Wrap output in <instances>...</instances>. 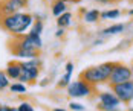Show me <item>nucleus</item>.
I'll return each instance as SVG.
<instances>
[{"label": "nucleus", "mask_w": 133, "mask_h": 111, "mask_svg": "<svg viewBox=\"0 0 133 111\" xmlns=\"http://www.w3.org/2000/svg\"><path fill=\"white\" fill-rule=\"evenodd\" d=\"M32 23H34V17L29 12H23V11L0 17V28L12 37L25 34L32 26Z\"/></svg>", "instance_id": "1"}, {"label": "nucleus", "mask_w": 133, "mask_h": 111, "mask_svg": "<svg viewBox=\"0 0 133 111\" xmlns=\"http://www.w3.org/2000/svg\"><path fill=\"white\" fill-rule=\"evenodd\" d=\"M115 62H103L99 66L95 67H89V69L83 70L80 73V78L84 79L86 82L92 84V85H98V84H106L110 78V73L113 69Z\"/></svg>", "instance_id": "2"}, {"label": "nucleus", "mask_w": 133, "mask_h": 111, "mask_svg": "<svg viewBox=\"0 0 133 111\" xmlns=\"http://www.w3.org/2000/svg\"><path fill=\"white\" fill-rule=\"evenodd\" d=\"M20 64H22V73H20L17 81H20L23 84H34L40 76L41 59L38 56H35V58L20 61Z\"/></svg>", "instance_id": "3"}, {"label": "nucleus", "mask_w": 133, "mask_h": 111, "mask_svg": "<svg viewBox=\"0 0 133 111\" xmlns=\"http://www.w3.org/2000/svg\"><path fill=\"white\" fill-rule=\"evenodd\" d=\"M66 88H67V94L70 97H86V96H90L95 91V85L86 82L81 78H78L74 82L70 81Z\"/></svg>", "instance_id": "4"}, {"label": "nucleus", "mask_w": 133, "mask_h": 111, "mask_svg": "<svg viewBox=\"0 0 133 111\" xmlns=\"http://www.w3.org/2000/svg\"><path fill=\"white\" fill-rule=\"evenodd\" d=\"M132 79V69L122 62H115L113 64V69L110 73V78L107 82L110 85H115V84H121V82H127Z\"/></svg>", "instance_id": "5"}, {"label": "nucleus", "mask_w": 133, "mask_h": 111, "mask_svg": "<svg viewBox=\"0 0 133 111\" xmlns=\"http://www.w3.org/2000/svg\"><path fill=\"white\" fill-rule=\"evenodd\" d=\"M110 90L118 96V99L122 104H130L133 100V79L127 81V82L110 85Z\"/></svg>", "instance_id": "6"}, {"label": "nucleus", "mask_w": 133, "mask_h": 111, "mask_svg": "<svg viewBox=\"0 0 133 111\" xmlns=\"http://www.w3.org/2000/svg\"><path fill=\"white\" fill-rule=\"evenodd\" d=\"M98 102H99L98 108L106 111H115L118 110V107L121 105V100L112 90L110 91H101L98 94Z\"/></svg>", "instance_id": "7"}, {"label": "nucleus", "mask_w": 133, "mask_h": 111, "mask_svg": "<svg viewBox=\"0 0 133 111\" xmlns=\"http://www.w3.org/2000/svg\"><path fill=\"white\" fill-rule=\"evenodd\" d=\"M28 0H0V17L23 11Z\"/></svg>", "instance_id": "8"}, {"label": "nucleus", "mask_w": 133, "mask_h": 111, "mask_svg": "<svg viewBox=\"0 0 133 111\" xmlns=\"http://www.w3.org/2000/svg\"><path fill=\"white\" fill-rule=\"evenodd\" d=\"M5 73L8 75L9 81L11 79L17 81L18 76H20V73H22V64H20V61H9L8 66H6V69H5Z\"/></svg>", "instance_id": "9"}, {"label": "nucleus", "mask_w": 133, "mask_h": 111, "mask_svg": "<svg viewBox=\"0 0 133 111\" xmlns=\"http://www.w3.org/2000/svg\"><path fill=\"white\" fill-rule=\"evenodd\" d=\"M9 49H11V52H12L14 55L17 56V58H20V59H29V58H35V56L40 55V52H34V50H26V49H23V47H18V46H9Z\"/></svg>", "instance_id": "10"}, {"label": "nucleus", "mask_w": 133, "mask_h": 111, "mask_svg": "<svg viewBox=\"0 0 133 111\" xmlns=\"http://www.w3.org/2000/svg\"><path fill=\"white\" fill-rule=\"evenodd\" d=\"M124 30H125V25H122V23H116V25H110L109 28L103 29V30H101V35H103V37L118 35V34H122Z\"/></svg>", "instance_id": "11"}, {"label": "nucleus", "mask_w": 133, "mask_h": 111, "mask_svg": "<svg viewBox=\"0 0 133 111\" xmlns=\"http://www.w3.org/2000/svg\"><path fill=\"white\" fill-rule=\"evenodd\" d=\"M66 11H67V3L64 0H55L52 3L51 12H52L54 17H58V15H61L63 12H66Z\"/></svg>", "instance_id": "12"}, {"label": "nucleus", "mask_w": 133, "mask_h": 111, "mask_svg": "<svg viewBox=\"0 0 133 111\" xmlns=\"http://www.w3.org/2000/svg\"><path fill=\"white\" fill-rule=\"evenodd\" d=\"M70 23H72V14L67 12V11L57 17V25H58V28H64L66 29L67 26H70Z\"/></svg>", "instance_id": "13"}, {"label": "nucleus", "mask_w": 133, "mask_h": 111, "mask_svg": "<svg viewBox=\"0 0 133 111\" xmlns=\"http://www.w3.org/2000/svg\"><path fill=\"white\" fill-rule=\"evenodd\" d=\"M99 11L98 9H89V11H86L84 14H83V20L86 21V23H96L98 20H99Z\"/></svg>", "instance_id": "14"}, {"label": "nucleus", "mask_w": 133, "mask_h": 111, "mask_svg": "<svg viewBox=\"0 0 133 111\" xmlns=\"http://www.w3.org/2000/svg\"><path fill=\"white\" fill-rule=\"evenodd\" d=\"M9 90H11V93H17V94H22V93H26V90H28V87H26V84H23V82H14V84H9V87H8Z\"/></svg>", "instance_id": "15"}, {"label": "nucleus", "mask_w": 133, "mask_h": 111, "mask_svg": "<svg viewBox=\"0 0 133 111\" xmlns=\"http://www.w3.org/2000/svg\"><path fill=\"white\" fill-rule=\"evenodd\" d=\"M121 15V11L119 9H110V11H104L99 14V18L101 20H115Z\"/></svg>", "instance_id": "16"}, {"label": "nucleus", "mask_w": 133, "mask_h": 111, "mask_svg": "<svg viewBox=\"0 0 133 111\" xmlns=\"http://www.w3.org/2000/svg\"><path fill=\"white\" fill-rule=\"evenodd\" d=\"M9 78H8V75L5 73V70H0V91H3V90H6L8 87H9Z\"/></svg>", "instance_id": "17"}, {"label": "nucleus", "mask_w": 133, "mask_h": 111, "mask_svg": "<svg viewBox=\"0 0 133 111\" xmlns=\"http://www.w3.org/2000/svg\"><path fill=\"white\" fill-rule=\"evenodd\" d=\"M72 81V72H66L61 78H60V81H58V87H67L69 85V82Z\"/></svg>", "instance_id": "18"}, {"label": "nucleus", "mask_w": 133, "mask_h": 111, "mask_svg": "<svg viewBox=\"0 0 133 111\" xmlns=\"http://www.w3.org/2000/svg\"><path fill=\"white\" fill-rule=\"evenodd\" d=\"M31 32L41 35V32H43V21L38 20V18H37V20H34V23H32V26H31Z\"/></svg>", "instance_id": "19"}, {"label": "nucleus", "mask_w": 133, "mask_h": 111, "mask_svg": "<svg viewBox=\"0 0 133 111\" xmlns=\"http://www.w3.org/2000/svg\"><path fill=\"white\" fill-rule=\"evenodd\" d=\"M17 111H34V107H32L29 102H22V104L17 107Z\"/></svg>", "instance_id": "20"}, {"label": "nucleus", "mask_w": 133, "mask_h": 111, "mask_svg": "<svg viewBox=\"0 0 133 111\" xmlns=\"http://www.w3.org/2000/svg\"><path fill=\"white\" fill-rule=\"evenodd\" d=\"M69 108L74 110V111H84L86 110V107L81 105L80 102H70V104H69Z\"/></svg>", "instance_id": "21"}, {"label": "nucleus", "mask_w": 133, "mask_h": 111, "mask_svg": "<svg viewBox=\"0 0 133 111\" xmlns=\"http://www.w3.org/2000/svg\"><path fill=\"white\" fill-rule=\"evenodd\" d=\"M64 34H66V30H64V28H58L57 29V32H55V37H64Z\"/></svg>", "instance_id": "22"}, {"label": "nucleus", "mask_w": 133, "mask_h": 111, "mask_svg": "<svg viewBox=\"0 0 133 111\" xmlns=\"http://www.w3.org/2000/svg\"><path fill=\"white\" fill-rule=\"evenodd\" d=\"M95 2H98V3H101V5H109V3H113V2H116V0H95Z\"/></svg>", "instance_id": "23"}, {"label": "nucleus", "mask_w": 133, "mask_h": 111, "mask_svg": "<svg viewBox=\"0 0 133 111\" xmlns=\"http://www.w3.org/2000/svg\"><path fill=\"white\" fill-rule=\"evenodd\" d=\"M64 2H66V3L67 2H70V3H77V2H80V0H64Z\"/></svg>", "instance_id": "24"}, {"label": "nucleus", "mask_w": 133, "mask_h": 111, "mask_svg": "<svg viewBox=\"0 0 133 111\" xmlns=\"http://www.w3.org/2000/svg\"><path fill=\"white\" fill-rule=\"evenodd\" d=\"M129 15H133V9H130V11H129Z\"/></svg>", "instance_id": "25"}, {"label": "nucleus", "mask_w": 133, "mask_h": 111, "mask_svg": "<svg viewBox=\"0 0 133 111\" xmlns=\"http://www.w3.org/2000/svg\"><path fill=\"white\" fill-rule=\"evenodd\" d=\"M130 69H132V79H133V64H132V67H130Z\"/></svg>", "instance_id": "26"}, {"label": "nucleus", "mask_w": 133, "mask_h": 111, "mask_svg": "<svg viewBox=\"0 0 133 111\" xmlns=\"http://www.w3.org/2000/svg\"><path fill=\"white\" fill-rule=\"evenodd\" d=\"M127 2H133V0H127Z\"/></svg>", "instance_id": "27"}]
</instances>
